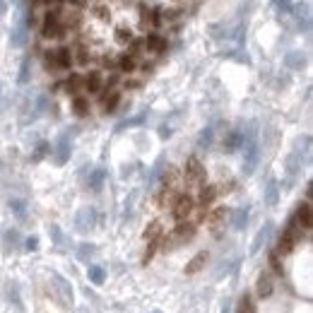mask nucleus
I'll use <instances>...</instances> for the list:
<instances>
[{
	"mask_svg": "<svg viewBox=\"0 0 313 313\" xmlns=\"http://www.w3.org/2000/svg\"><path fill=\"white\" fill-rule=\"evenodd\" d=\"M65 87H68V92H70V94H77V92L82 89V77H80V75H73L70 80H68V82H65Z\"/></svg>",
	"mask_w": 313,
	"mask_h": 313,
	"instance_id": "26",
	"label": "nucleus"
},
{
	"mask_svg": "<svg viewBox=\"0 0 313 313\" xmlns=\"http://www.w3.org/2000/svg\"><path fill=\"white\" fill-rule=\"evenodd\" d=\"M162 234H164L162 224H159V222H152L150 227L145 229V241H159V238H162Z\"/></svg>",
	"mask_w": 313,
	"mask_h": 313,
	"instance_id": "15",
	"label": "nucleus"
},
{
	"mask_svg": "<svg viewBox=\"0 0 313 313\" xmlns=\"http://www.w3.org/2000/svg\"><path fill=\"white\" fill-rule=\"evenodd\" d=\"M234 229H243L246 227V222H248V207H238L234 210Z\"/></svg>",
	"mask_w": 313,
	"mask_h": 313,
	"instance_id": "16",
	"label": "nucleus"
},
{
	"mask_svg": "<svg viewBox=\"0 0 313 313\" xmlns=\"http://www.w3.org/2000/svg\"><path fill=\"white\" fill-rule=\"evenodd\" d=\"M191 236H193V224H183V222H181V224L176 227V238L183 241V238H191Z\"/></svg>",
	"mask_w": 313,
	"mask_h": 313,
	"instance_id": "25",
	"label": "nucleus"
},
{
	"mask_svg": "<svg viewBox=\"0 0 313 313\" xmlns=\"http://www.w3.org/2000/svg\"><path fill=\"white\" fill-rule=\"evenodd\" d=\"M238 313H256V306H253V301H251L248 294H243V296H241V308H238Z\"/></svg>",
	"mask_w": 313,
	"mask_h": 313,
	"instance_id": "29",
	"label": "nucleus"
},
{
	"mask_svg": "<svg viewBox=\"0 0 313 313\" xmlns=\"http://www.w3.org/2000/svg\"><path fill=\"white\" fill-rule=\"evenodd\" d=\"M65 29H68V27H65L63 20H60V12L53 10V12H48V15H46V20H43L41 36H43V39H63Z\"/></svg>",
	"mask_w": 313,
	"mask_h": 313,
	"instance_id": "1",
	"label": "nucleus"
},
{
	"mask_svg": "<svg viewBox=\"0 0 313 313\" xmlns=\"http://www.w3.org/2000/svg\"><path fill=\"white\" fill-rule=\"evenodd\" d=\"M46 150H48V145H46V142H41V145L36 147V154H34V159H41L43 154H46Z\"/></svg>",
	"mask_w": 313,
	"mask_h": 313,
	"instance_id": "38",
	"label": "nucleus"
},
{
	"mask_svg": "<svg viewBox=\"0 0 313 313\" xmlns=\"http://www.w3.org/2000/svg\"><path fill=\"white\" fill-rule=\"evenodd\" d=\"M154 251H157V241H150V248H147V253H145V258H142V263L147 265L152 260V256H154Z\"/></svg>",
	"mask_w": 313,
	"mask_h": 313,
	"instance_id": "36",
	"label": "nucleus"
},
{
	"mask_svg": "<svg viewBox=\"0 0 313 313\" xmlns=\"http://www.w3.org/2000/svg\"><path fill=\"white\" fill-rule=\"evenodd\" d=\"M147 46H150L154 53H162L164 48H166V41H164L162 36H147Z\"/></svg>",
	"mask_w": 313,
	"mask_h": 313,
	"instance_id": "24",
	"label": "nucleus"
},
{
	"mask_svg": "<svg viewBox=\"0 0 313 313\" xmlns=\"http://www.w3.org/2000/svg\"><path fill=\"white\" fill-rule=\"evenodd\" d=\"M118 101H120V94H118V92H111L108 97H104V111H106V113H111V111H116V106H118Z\"/></svg>",
	"mask_w": 313,
	"mask_h": 313,
	"instance_id": "21",
	"label": "nucleus"
},
{
	"mask_svg": "<svg viewBox=\"0 0 313 313\" xmlns=\"http://www.w3.org/2000/svg\"><path fill=\"white\" fill-rule=\"evenodd\" d=\"M154 313H159V311H154Z\"/></svg>",
	"mask_w": 313,
	"mask_h": 313,
	"instance_id": "41",
	"label": "nucleus"
},
{
	"mask_svg": "<svg viewBox=\"0 0 313 313\" xmlns=\"http://www.w3.org/2000/svg\"><path fill=\"white\" fill-rule=\"evenodd\" d=\"M270 265H272V270L277 272V275L284 272V270H282V263H280V256H277V253H272V256H270Z\"/></svg>",
	"mask_w": 313,
	"mask_h": 313,
	"instance_id": "34",
	"label": "nucleus"
},
{
	"mask_svg": "<svg viewBox=\"0 0 313 313\" xmlns=\"http://www.w3.org/2000/svg\"><path fill=\"white\" fill-rule=\"evenodd\" d=\"M73 111H75V116H80V118L89 116V101H87L85 97H75V101H73Z\"/></svg>",
	"mask_w": 313,
	"mask_h": 313,
	"instance_id": "14",
	"label": "nucleus"
},
{
	"mask_svg": "<svg viewBox=\"0 0 313 313\" xmlns=\"http://www.w3.org/2000/svg\"><path fill=\"white\" fill-rule=\"evenodd\" d=\"M277 198H280L277 181H270V183H268V191H265V203H268V205H277Z\"/></svg>",
	"mask_w": 313,
	"mask_h": 313,
	"instance_id": "18",
	"label": "nucleus"
},
{
	"mask_svg": "<svg viewBox=\"0 0 313 313\" xmlns=\"http://www.w3.org/2000/svg\"><path fill=\"white\" fill-rule=\"evenodd\" d=\"M10 207L15 210V215L20 217V219H24V203H22V200H12Z\"/></svg>",
	"mask_w": 313,
	"mask_h": 313,
	"instance_id": "33",
	"label": "nucleus"
},
{
	"mask_svg": "<svg viewBox=\"0 0 313 313\" xmlns=\"http://www.w3.org/2000/svg\"><path fill=\"white\" fill-rule=\"evenodd\" d=\"M92 253H94V246H89V243H82V246H80V253H77V256L85 260V258H89Z\"/></svg>",
	"mask_w": 313,
	"mask_h": 313,
	"instance_id": "35",
	"label": "nucleus"
},
{
	"mask_svg": "<svg viewBox=\"0 0 313 313\" xmlns=\"http://www.w3.org/2000/svg\"><path fill=\"white\" fill-rule=\"evenodd\" d=\"M210 142H212V128H205L203 130V135H200V147H210Z\"/></svg>",
	"mask_w": 313,
	"mask_h": 313,
	"instance_id": "31",
	"label": "nucleus"
},
{
	"mask_svg": "<svg viewBox=\"0 0 313 313\" xmlns=\"http://www.w3.org/2000/svg\"><path fill=\"white\" fill-rule=\"evenodd\" d=\"M73 63V55L68 48H51V51H46V65L51 68V70H65V68H70Z\"/></svg>",
	"mask_w": 313,
	"mask_h": 313,
	"instance_id": "4",
	"label": "nucleus"
},
{
	"mask_svg": "<svg viewBox=\"0 0 313 313\" xmlns=\"http://www.w3.org/2000/svg\"><path fill=\"white\" fill-rule=\"evenodd\" d=\"M104 176H106V173H104V169H94V171H92V176H89V188H92V191H99V188H101V183H104Z\"/></svg>",
	"mask_w": 313,
	"mask_h": 313,
	"instance_id": "20",
	"label": "nucleus"
},
{
	"mask_svg": "<svg viewBox=\"0 0 313 313\" xmlns=\"http://www.w3.org/2000/svg\"><path fill=\"white\" fill-rule=\"evenodd\" d=\"M89 280L94 282V284H104V280H106V272H104V268L92 265V268H89Z\"/></svg>",
	"mask_w": 313,
	"mask_h": 313,
	"instance_id": "22",
	"label": "nucleus"
},
{
	"mask_svg": "<svg viewBox=\"0 0 313 313\" xmlns=\"http://www.w3.org/2000/svg\"><path fill=\"white\" fill-rule=\"evenodd\" d=\"M8 299L22 311V299H20V292H17V284H8Z\"/></svg>",
	"mask_w": 313,
	"mask_h": 313,
	"instance_id": "27",
	"label": "nucleus"
},
{
	"mask_svg": "<svg viewBox=\"0 0 313 313\" xmlns=\"http://www.w3.org/2000/svg\"><path fill=\"white\" fill-rule=\"evenodd\" d=\"M299 238H301V227L296 224V219H289L287 229L282 231V236H280V243H277V253H282V256L292 253Z\"/></svg>",
	"mask_w": 313,
	"mask_h": 313,
	"instance_id": "2",
	"label": "nucleus"
},
{
	"mask_svg": "<svg viewBox=\"0 0 313 313\" xmlns=\"http://www.w3.org/2000/svg\"><path fill=\"white\" fill-rule=\"evenodd\" d=\"M207 258H210V256H207L205 251H203V253H198V256H195V258L191 260L188 265H185V275H195V272H200L203 268H205Z\"/></svg>",
	"mask_w": 313,
	"mask_h": 313,
	"instance_id": "11",
	"label": "nucleus"
},
{
	"mask_svg": "<svg viewBox=\"0 0 313 313\" xmlns=\"http://www.w3.org/2000/svg\"><path fill=\"white\" fill-rule=\"evenodd\" d=\"M222 313H229V306H224V311H222Z\"/></svg>",
	"mask_w": 313,
	"mask_h": 313,
	"instance_id": "39",
	"label": "nucleus"
},
{
	"mask_svg": "<svg viewBox=\"0 0 313 313\" xmlns=\"http://www.w3.org/2000/svg\"><path fill=\"white\" fill-rule=\"evenodd\" d=\"M193 210H195V203H193V198L191 195H176L173 198V217L178 219V222H185L188 217L193 215Z\"/></svg>",
	"mask_w": 313,
	"mask_h": 313,
	"instance_id": "5",
	"label": "nucleus"
},
{
	"mask_svg": "<svg viewBox=\"0 0 313 313\" xmlns=\"http://www.w3.org/2000/svg\"><path fill=\"white\" fill-rule=\"evenodd\" d=\"M55 164H65L70 159V133H63L55 142Z\"/></svg>",
	"mask_w": 313,
	"mask_h": 313,
	"instance_id": "8",
	"label": "nucleus"
},
{
	"mask_svg": "<svg viewBox=\"0 0 313 313\" xmlns=\"http://www.w3.org/2000/svg\"><path fill=\"white\" fill-rule=\"evenodd\" d=\"M294 219H296V224H299V227L308 231V229H311V224H313V210H311V203H301V205L296 207V217H294Z\"/></svg>",
	"mask_w": 313,
	"mask_h": 313,
	"instance_id": "9",
	"label": "nucleus"
},
{
	"mask_svg": "<svg viewBox=\"0 0 313 313\" xmlns=\"http://www.w3.org/2000/svg\"><path fill=\"white\" fill-rule=\"evenodd\" d=\"M51 280H53L55 301L60 303L63 308H70V306H73V287H70V282L65 280V277H60V275H53Z\"/></svg>",
	"mask_w": 313,
	"mask_h": 313,
	"instance_id": "3",
	"label": "nucleus"
},
{
	"mask_svg": "<svg viewBox=\"0 0 313 313\" xmlns=\"http://www.w3.org/2000/svg\"><path fill=\"white\" fill-rule=\"evenodd\" d=\"M215 195H217V188H212V185H207V188H203L200 191V205L207 207L212 200H215Z\"/></svg>",
	"mask_w": 313,
	"mask_h": 313,
	"instance_id": "23",
	"label": "nucleus"
},
{
	"mask_svg": "<svg viewBox=\"0 0 313 313\" xmlns=\"http://www.w3.org/2000/svg\"><path fill=\"white\" fill-rule=\"evenodd\" d=\"M82 87H85L89 94H97L99 89L104 87V80H101V75H99V73H89L87 77H82Z\"/></svg>",
	"mask_w": 313,
	"mask_h": 313,
	"instance_id": "10",
	"label": "nucleus"
},
{
	"mask_svg": "<svg viewBox=\"0 0 313 313\" xmlns=\"http://www.w3.org/2000/svg\"><path fill=\"white\" fill-rule=\"evenodd\" d=\"M185 178H188L193 185H203V183H205L207 171H205V166L200 164L198 157H191V159L185 162Z\"/></svg>",
	"mask_w": 313,
	"mask_h": 313,
	"instance_id": "6",
	"label": "nucleus"
},
{
	"mask_svg": "<svg viewBox=\"0 0 313 313\" xmlns=\"http://www.w3.org/2000/svg\"><path fill=\"white\" fill-rule=\"evenodd\" d=\"M17 241H20V234H17L15 229H12V231H8V234H5V246H8V248H10V246H15Z\"/></svg>",
	"mask_w": 313,
	"mask_h": 313,
	"instance_id": "32",
	"label": "nucleus"
},
{
	"mask_svg": "<svg viewBox=\"0 0 313 313\" xmlns=\"http://www.w3.org/2000/svg\"><path fill=\"white\" fill-rule=\"evenodd\" d=\"M142 120H145V113H140V116H135V118H128V120H123L118 128L116 130H123V128H133V126H140Z\"/></svg>",
	"mask_w": 313,
	"mask_h": 313,
	"instance_id": "30",
	"label": "nucleus"
},
{
	"mask_svg": "<svg viewBox=\"0 0 313 313\" xmlns=\"http://www.w3.org/2000/svg\"><path fill=\"white\" fill-rule=\"evenodd\" d=\"M24 246H27V251H36V246H39V238H36V236H29Z\"/></svg>",
	"mask_w": 313,
	"mask_h": 313,
	"instance_id": "37",
	"label": "nucleus"
},
{
	"mask_svg": "<svg viewBox=\"0 0 313 313\" xmlns=\"http://www.w3.org/2000/svg\"><path fill=\"white\" fill-rule=\"evenodd\" d=\"M227 217H229L227 207H217V210H212V212H210V217H207V219H210V227H212V229H219L222 224H224V222H227Z\"/></svg>",
	"mask_w": 313,
	"mask_h": 313,
	"instance_id": "12",
	"label": "nucleus"
},
{
	"mask_svg": "<svg viewBox=\"0 0 313 313\" xmlns=\"http://www.w3.org/2000/svg\"><path fill=\"white\" fill-rule=\"evenodd\" d=\"M97 224V210L94 207H82L75 217V227L80 231H89V229H94Z\"/></svg>",
	"mask_w": 313,
	"mask_h": 313,
	"instance_id": "7",
	"label": "nucleus"
},
{
	"mask_svg": "<svg viewBox=\"0 0 313 313\" xmlns=\"http://www.w3.org/2000/svg\"><path fill=\"white\" fill-rule=\"evenodd\" d=\"M241 142H243V135L234 130V133H229L227 140H224V150H227V152H234L236 147H241Z\"/></svg>",
	"mask_w": 313,
	"mask_h": 313,
	"instance_id": "17",
	"label": "nucleus"
},
{
	"mask_svg": "<svg viewBox=\"0 0 313 313\" xmlns=\"http://www.w3.org/2000/svg\"><path fill=\"white\" fill-rule=\"evenodd\" d=\"M118 68L123 73H133V70H135V58H133V55H123L118 60Z\"/></svg>",
	"mask_w": 313,
	"mask_h": 313,
	"instance_id": "28",
	"label": "nucleus"
},
{
	"mask_svg": "<svg viewBox=\"0 0 313 313\" xmlns=\"http://www.w3.org/2000/svg\"><path fill=\"white\" fill-rule=\"evenodd\" d=\"M270 294H272V277L268 272H263L258 277V296L260 299H268Z\"/></svg>",
	"mask_w": 313,
	"mask_h": 313,
	"instance_id": "13",
	"label": "nucleus"
},
{
	"mask_svg": "<svg viewBox=\"0 0 313 313\" xmlns=\"http://www.w3.org/2000/svg\"><path fill=\"white\" fill-rule=\"evenodd\" d=\"M80 313H87V311H80Z\"/></svg>",
	"mask_w": 313,
	"mask_h": 313,
	"instance_id": "40",
	"label": "nucleus"
},
{
	"mask_svg": "<svg viewBox=\"0 0 313 313\" xmlns=\"http://www.w3.org/2000/svg\"><path fill=\"white\" fill-rule=\"evenodd\" d=\"M270 231H272V224H265V229H263V231H258V236H256V243H253V253H258L260 251V246H263V243H265V241H268V236H270Z\"/></svg>",
	"mask_w": 313,
	"mask_h": 313,
	"instance_id": "19",
	"label": "nucleus"
}]
</instances>
